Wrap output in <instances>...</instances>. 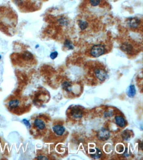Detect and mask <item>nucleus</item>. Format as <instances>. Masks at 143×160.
Wrapping results in <instances>:
<instances>
[{
	"label": "nucleus",
	"instance_id": "ddd939ff",
	"mask_svg": "<svg viewBox=\"0 0 143 160\" xmlns=\"http://www.w3.org/2000/svg\"><path fill=\"white\" fill-rule=\"evenodd\" d=\"M20 104V101L17 99H12L8 103V106L10 110H14L18 107Z\"/></svg>",
	"mask_w": 143,
	"mask_h": 160
},
{
	"label": "nucleus",
	"instance_id": "f257e3e1",
	"mask_svg": "<svg viewBox=\"0 0 143 160\" xmlns=\"http://www.w3.org/2000/svg\"><path fill=\"white\" fill-rule=\"evenodd\" d=\"M18 24V16L12 9L0 6V31L6 36L12 37L15 33Z\"/></svg>",
	"mask_w": 143,
	"mask_h": 160
},
{
	"label": "nucleus",
	"instance_id": "20e7f679",
	"mask_svg": "<svg viewBox=\"0 0 143 160\" xmlns=\"http://www.w3.org/2000/svg\"><path fill=\"white\" fill-rule=\"evenodd\" d=\"M106 51L105 46L102 44L94 45L90 49V53L92 56L95 58L99 57L104 54Z\"/></svg>",
	"mask_w": 143,
	"mask_h": 160
},
{
	"label": "nucleus",
	"instance_id": "39448f33",
	"mask_svg": "<svg viewBox=\"0 0 143 160\" xmlns=\"http://www.w3.org/2000/svg\"><path fill=\"white\" fill-rule=\"evenodd\" d=\"M94 75L101 82H103L107 78L108 73L106 70L104 68L97 67L95 68L94 71Z\"/></svg>",
	"mask_w": 143,
	"mask_h": 160
},
{
	"label": "nucleus",
	"instance_id": "f3484780",
	"mask_svg": "<svg viewBox=\"0 0 143 160\" xmlns=\"http://www.w3.org/2000/svg\"><path fill=\"white\" fill-rule=\"evenodd\" d=\"M64 46L68 50H73L74 49V46L72 43V42L70 40L68 39H66L64 43Z\"/></svg>",
	"mask_w": 143,
	"mask_h": 160
},
{
	"label": "nucleus",
	"instance_id": "7ed1b4c3",
	"mask_svg": "<svg viewBox=\"0 0 143 160\" xmlns=\"http://www.w3.org/2000/svg\"><path fill=\"white\" fill-rule=\"evenodd\" d=\"M32 128L33 132H37L38 133L44 131L46 128V123L43 118L40 117H37L33 120L32 122ZM31 128V127H30Z\"/></svg>",
	"mask_w": 143,
	"mask_h": 160
},
{
	"label": "nucleus",
	"instance_id": "5701e85b",
	"mask_svg": "<svg viewBox=\"0 0 143 160\" xmlns=\"http://www.w3.org/2000/svg\"><path fill=\"white\" fill-rule=\"evenodd\" d=\"M22 121L25 125L27 126V127H28V128H30L31 124L29 120L26 119H23Z\"/></svg>",
	"mask_w": 143,
	"mask_h": 160
},
{
	"label": "nucleus",
	"instance_id": "dca6fc26",
	"mask_svg": "<svg viewBox=\"0 0 143 160\" xmlns=\"http://www.w3.org/2000/svg\"><path fill=\"white\" fill-rule=\"evenodd\" d=\"M104 0H87L88 4L92 7H96L103 4Z\"/></svg>",
	"mask_w": 143,
	"mask_h": 160
},
{
	"label": "nucleus",
	"instance_id": "f03ea898",
	"mask_svg": "<svg viewBox=\"0 0 143 160\" xmlns=\"http://www.w3.org/2000/svg\"><path fill=\"white\" fill-rule=\"evenodd\" d=\"M10 58L13 64L21 66L32 65L37 62L33 55L27 51L13 53L10 56Z\"/></svg>",
	"mask_w": 143,
	"mask_h": 160
},
{
	"label": "nucleus",
	"instance_id": "2eb2a0df",
	"mask_svg": "<svg viewBox=\"0 0 143 160\" xmlns=\"http://www.w3.org/2000/svg\"><path fill=\"white\" fill-rule=\"evenodd\" d=\"M126 94L129 98H133L136 94V89L135 85H130L126 90Z\"/></svg>",
	"mask_w": 143,
	"mask_h": 160
},
{
	"label": "nucleus",
	"instance_id": "6e6552de",
	"mask_svg": "<svg viewBox=\"0 0 143 160\" xmlns=\"http://www.w3.org/2000/svg\"><path fill=\"white\" fill-rule=\"evenodd\" d=\"M83 110L79 106H75L70 110V114L71 117L74 119H80L83 117Z\"/></svg>",
	"mask_w": 143,
	"mask_h": 160
},
{
	"label": "nucleus",
	"instance_id": "9d476101",
	"mask_svg": "<svg viewBox=\"0 0 143 160\" xmlns=\"http://www.w3.org/2000/svg\"><path fill=\"white\" fill-rule=\"evenodd\" d=\"M52 129L55 134L58 136H62L65 131L64 127L60 124L55 125L53 126Z\"/></svg>",
	"mask_w": 143,
	"mask_h": 160
},
{
	"label": "nucleus",
	"instance_id": "423d86ee",
	"mask_svg": "<svg viewBox=\"0 0 143 160\" xmlns=\"http://www.w3.org/2000/svg\"><path fill=\"white\" fill-rule=\"evenodd\" d=\"M110 135V131L107 128H102L99 130L97 133L98 139L102 141L107 140L109 139Z\"/></svg>",
	"mask_w": 143,
	"mask_h": 160
},
{
	"label": "nucleus",
	"instance_id": "1a4fd4ad",
	"mask_svg": "<svg viewBox=\"0 0 143 160\" xmlns=\"http://www.w3.org/2000/svg\"><path fill=\"white\" fill-rule=\"evenodd\" d=\"M141 21L136 17H130L127 21V24L128 27L132 29H136L140 26Z\"/></svg>",
	"mask_w": 143,
	"mask_h": 160
},
{
	"label": "nucleus",
	"instance_id": "0eeeda50",
	"mask_svg": "<svg viewBox=\"0 0 143 160\" xmlns=\"http://www.w3.org/2000/svg\"><path fill=\"white\" fill-rule=\"evenodd\" d=\"M121 49L122 51L128 54L134 55L135 53L136 50L133 45L130 43L125 42L122 43L121 47Z\"/></svg>",
	"mask_w": 143,
	"mask_h": 160
},
{
	"label": "nucleus",
	"instance_id": "4468645a",
	"mask_svg": "<svg viewBox=\"0 0 143 160\" xmlns=\"http://www.w3.org/2000/svg\"><path fill=\"white\" fill-rule=\"evenodd\" d=\"M62 88L67 92H71L73 90V85L69 81H65L62 84Z\"/></svg>",
	"mask_w": 143,
	"mask_h": 160
},
{
	"label": "nucleus",
	"instance_id": "9b49d317",
	"mask_svg": "<svg viewBox=\"0 0 143 160\" xmlns=\"http://www.w3.org/2000/svg\"><path fill=\"white\" fill-rule=\"evenodd\" d=\"M90 156L93 159H98L100 158L102 155V153L101 150L97 148L92 149L90 150Z\"/></svg>",
	"mask_w": 143,
	"mask_h": 160
},
{
	"label": "nucleus",
	"instance_id": "a211bd4d",
	"mask_svg": "<svg viewBox=\"0 0 143 160\" xmlns=\"http://www.w3.org/2000/svg\"><path fill=\"white\" fill-rule=\"evenodd\" d=\"M79 25L82 30H85L88 27V24L86 21L82 20L79 21Z\"/></svg>",
	"mask_w": 143,
	"mask_h": 160
},
{
	"label": "nucleus",
	"instance_id": "6ab92c4d",
	"mask_svg": "<svg viewBox=\"0 0 143 160\" xmlns=\"http://www.w3.org/2000/svg\"><path fill=\"white\" fill-rule=\"evenodd\" d=\"M122 136L123 139L125 141L128 140L131 137V133L129 131L125 130L123 132L122 134Z\"/></svg>",
	"mask_w": 143,
	"mask_h": 160
},
{
	"label": "nucleus",
	"instance_id": "412c9836",
	"mask_svg": "<svg viewBox=\"0 0 143 160\" xmlns=\"http://www.w3.org/2000/svg\"><path fill=\"white\" fill-rule=\"evenodd\" d=\"M104 117H111L113 116V112L109 110V111H105L104 113Z\"/></svg>",
	"mask_w": 143,
	"mask_h": 160
},
{
	"label": "nucleus",
	"instance_id": "4be33fe9",
	"mask_svg": "<svg viewBox=\"0 0 143 160\" xmlns=\"http://www.w3.org/2000/svg\"><path fill=\"white\" fill-rule=\"evenodd\" d=\"M58 55V53L57 51H55L52 53L51 54H50V58H51V59H56V58H57V56Z\"/></svg>",
	"mask_w": 143,
	"mask_h": 160
},
{
	"label": "nucleus",
	"instance_id": "f8f14e48",
	"mask_svg": "<svg viewBox=\"0 0 143 160\" xmlns=\"http://www.w3.org/2000/svg\"><path fill=\"white\" fill-rule=\"evenodd\" d=\"M115 121L117 125L121 128H124L126 125V120L121 116H116L115 117Z\"/></svg>",
	"mask_w": 143,
	"mask_h": 160
},
{
	"label": "nucleus",
	"instance_id": "b1692460",
	"mask_svg": "<svg viewBox=\"0 0 143 160\" xmlns=\"http://www.w3.org/2000/svg\"><path fill=\"white\" fill-rule=\"evenodd\" d=\"M37 158L39 160H48V158L46 157L43 155H39L37 157Z\"/></svg>",
	"mask_w": 143,
	"mask_h": 160
},
{
	"label": "nucleus",
	"instance_id": "aec40b11",
	"mask_svg": "<svg viewBox=\"0 0 143 160\" xmlns=\"http://www.w3.org/2000/svg\"><path fill=\"white\" fill-rule=\"evenodd\" d=\"M59 23L60 24L63 25H67L68 24V21L64 18H61L59 19Z\"/></svg>",
	"mask_w": 143,
	"mask_h": 160
}]
</instances>
